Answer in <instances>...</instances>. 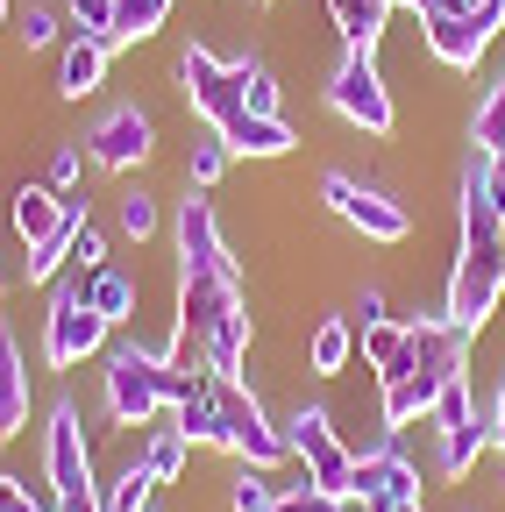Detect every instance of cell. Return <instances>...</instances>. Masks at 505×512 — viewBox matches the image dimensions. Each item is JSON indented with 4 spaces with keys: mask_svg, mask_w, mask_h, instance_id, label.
I'll use <instances>...</instances> for the list:
<instances>
[{
    "mask_svg": "<svg viewBox=\"0 0 505 512\" xmlns=\"http://www.w3.org/2000/svg\"><path fill=\"white\" fill-rule=\"evenodd\" d=\"M150 150H157V121L143 107H107L86 128V164H100V171H136V164H150Z\"/></svg>",
    "mask_w": 505,
    "mask_h": 512,
    "instance_id": "15",
    "label": "cell"
},
{
    "mask_svg": "<svg viewBox=\"0 0 505 512\" xmlns=\"http://www.w3.org/2000/svg\"><path fill=\"white\" fill-rule=\"evenodd\" d=\"M427 420H434V463H441V477H470L477 456H491V406L477 399L470 370L441 392V406Z\"/></svg>",
    "mask_w": 505,
    "mask_h": 512,
    "instance_id": "12",
    "label": "cell"
},
{
    "mask_svg": "<svg viewBox=\"0 0 505 512\" xmlns=\"http://www.w3.org/2000/svg\"><path fill=\"white\" fill-rule=\"evenodd\" d=\"M356 498H370V505H406V498H420V470L385 441V448H370V456H356Z\"/></svg>",
    "mask_w": 505,
    "mask_h": 512,
    "instance_id": "16",
    "label": "cell"
},
{
    "mask_svg": "<svg viewBox=\"0 0 505 512\" xmlns=\"http://www.w3.org/2000/svg\"><path fill=\"white\" fill-rule=\"evenodd\" d=\"M22 427H29V363H22L15 328L0 320V441H15Z\"/></svg>",
    "mask_w": 505,
    "mask_h": 512,
    "instance_id": "17",
    "label": "cell"
},
{
    "mask_svg": "<svg viewBox=\"0 0 505 512\" xmlns=\"http://www.w3.org/2000/svg\"><path fill=\"white\" fill-rule=\"evenodd\" d=\"M285 441H292V463L306 470L313 491L356 498V448L335 434V413L328 406H292L285 413Z\"/></svg>",
    "mask_w": 505,
    "mask_h": 512,
    "instance_id": "10",
    "label": "cell"
},
{
    "mask_svg": "<svg viewBox=\"0 0 505 512\" xmlns=\"http://www.w3.org/2000/svg\"><path fill=\"white\" fill-rule=\"evenodd\" d=\"M0 292H8V271H0Z\"/></svg>",
    "mask_w": 505,
    "mask_h": 512,
    "instance_id": "44",
    "label": "cell"
},
{
    "mask_svg": "<svg viewBox=\"0 0 505 512\" xmlns=\"http://www.w3.org/2000/svg\"><path fill=\"white\" fill-rule=\"evenodd\" d=\"M321 200H328L363 242H406V235H413V221H406V207L392 200V192H377V185H363V178H349V171H328V178H321Z\"/></svg>",
    "mask_w": 505,
    "mask_h": 512,
    "instance_id": "14",
    "label": "cell"
},
{
    "mask_svg": "<svg viewBox=\"0 0 505 512\" xmlns=\"http://www.w3.org/2000/svg\"><path fill=\"white\" fill-rule=\"evenodd\" d=\"M207 377H214L207 363H185V356H164V349H143V342H114L100 356V406H107L114 427H150L157 413L193 399Z\"/></svg>",
    "mask_w": 505,
    "mask_h": 512,
    "instance_id": "6",
    "label": "cell"
},
{
    "mask_svg": "<svg viewBox=\"0 0 505 512\" xmlns=\"http://www.w3.org/2000/svg\"><path fill=\"white\" fill-rule=\"evenodd\" d=\"M242 93H249V114H278V79L264 57H242Z\"/></svg>",
    "mask_w": 505,
    "mask_h": 512,
    "instance_id": "32",
    "label": "cell"
},
{
    "mask_svg": "<svg viewBox=\"0 0 505 512\" xmlns=\"http://www.w3.org/2000/svg\"><path fill=\"white\" fill-rule=\"evenodd\" d=\"M178 0H114V43H143L171 22Z\"/></svg>",
    "mask_w": 505,
    "mask_h": 512,
    "instance_id": "23",
    "label": "cell"
},
{
    "mask_svg": "<svg viewBox=\"0 0 505 512\" xmlns=\"http://www.w3.org/2000/svg\"><path fill=\"white\" fill-rule=\"evenodd\" d=\"M8 221H15V235H22V249H29V264H22V278L29 285H50L57 271L72 264V214H65V200H57L50 185H22L15 192V207H8Z\"/></svg>",
    "mask_w": 505,
    "mask_h": 512,
    "instance_id": "11",
    "label": "cell"
},
{
    "mask_svg": "<svg viewBox=\"0 0 505 512\" xmlns=\"http://www.w3.org/2000/svg\"><path fill=\"white\" fill-rule=\"evenodd\" d=\"M86 299H93V306L114 320V328H121V320L136 313V278H129V271H114V264H100V271H93V285H86Z\"/></svg>",
    "mask_w": 505,
    "mask_h": 512,
    "instance_id": "24",
    "label": "cell"
},
{
    "mask_svg": "<svg viewBox=\"0 0 505 512\" xmlns=\"http://www.w3.org/2000/svg\"><path fill=\"white\" fill-rule=\"evenodd\" d=\"M143 512H157V505H143Z\"/></svg>",
    "mask_w": 505,
    "mask_h": 512,
    "instance_id": "45",
    "label": "cell"
},
{
    "mask_svg": "<svg viewBox=\"0 0 505 512\" xmlns=\"http://www.w3.org/2000/svg\"><path fill=\"white\" fill-rule=\"evenodd\" d=\"M328 15H335L342 50H377L392 29V0H328Z\"/></svg>",
    "mask_w": 505,
    "mask_h": 512,
    "instance_id": "19",
    "label": "cell"
},
{
    "mask_svg": "<svg viewBox=\"0 0 505 512\" xmlns=\"http://www.w3.org/2000/svg\"><path fill=\"white\" fill-rule=\"evenodd\" d=\"M328 107L363 136H392L399 128V100H392L385 72H377V50H342V64L328 72Z\"/></svg>",
    "mask_w": 505,
    "mask_h": 512,
    "instance_id": "13",
    "label": "cell"
},
{
    "mask_svg": "<svg viewBox=\"0 0 505 512\" xmlns=\"http://www.w3.org/2000/svg\"><path fill=\"white\" fill-rule=\"evenodd\" d=\"M377 512H427V505H420V498H406V505H377Z\"/></svg>",
    "mask_w": 505,
    "mask_h": 512,
    "instance_id": "40",
    "label": "cell"
},
{
    "mask_svg": "<svg viewBox=\"0 0 505 512\" xmlns=\"http://www.w3.org/2000/svg\"><path fill=\"white\" fill-rule=\"evenodd\" d=\"M143 505H157V477L143 463H129V470L100 491V512H143Z\"/></svg>",
    "mask_w": 505,
    "mask_h": 512,
    "instance_id": "25",
    "label": "cell"
},
{
    "mask_svg": "<svg viewBox=\"0 0 505 512\" xmlns=\"http://www.w3.org/2000/svg\"><path fill=\"white\" fill-rule=\"evenodd\" d=\"M185 456H193V441H185V434H178V420H171V427H157V434L143 441V456H136V463H143V470H150L157 484H178Z\"/></svg>",
    "mask_w": 505,
    "mask_h": 512,
    "instance_id": "22",
    "label": "cell"
},
{
    "mask_svg": "<svg viewBox=\"0 0 505 512\" xmlns=\"http://www.w3.org/2000/svg\"><path fill=\"white\" fill-rule=\"evenodd\" d=\"M0 512H50V498H36L22 477H0Z\"/></svg>",
    "mask_w": 505,
    "mask_h": 512,
    "instance_id": "36",
    "label": "cell"
},
{
    "mask_svg": "<svg viewBox=\"0 0 505 512\" xmlns=\"http://www.w3.org/2000/svg\"><path fill=\"white\" fill-rule=\"evenodd\" d=\"M271 512H342V498L313 491V484L299 477V484H285V491H278V505H271Z\"/></svg>",
    "mask_w": 505,
    "mask_h": 512,
    "instance_id": "33",
    "label": "cell"
},
{
    "mask_svg": "<svg viewBox=\"0 0 505 512\" xmlns=\"http://www.w3.org/2000/svg\"><path fill=\"white\" fill-rule=\"evenodd\" d=\"M15 36H22V50H50L57 36H65V22H57V15L43 8V0H29V8L15 15Z\"/></svg>",
    "mask_w": 505,
    "mask_h": 512,
    "instance_id": "31",
    "label": "cell"
},
{
    "mask_svg": "<svg viewBox=\"0 0 505 512\" xmlns=\"http://www.w3.org/2000/svg\"><path fill=\"white\" fill-rule=\"evenodd\" d=\"M43 185H50V192H79V150H72V143H57V150H50Z\"/></svg>",
    "mask_w": 505,
    "mask_h": 512,
    "instance_id": "35",
    "label": "cell"
},
{
    "mask_svg": "<svg viewBox=\"0 0 505 512\" xmlns=\"http://www.w3.org/2000/svg\"><path fill=\"white\" fill-rule=\"evenodd\" d=\"M356 313H363V328H370V320H392V313H385V292H377V285H363V299H356Z\"/></svg>",
    "mask_w": 505,
    "mask_h": 512,
    "instance_id": "38",
    "label": "cell"
},
{
    "mask_svg": "<svg viewBox=\"0 0 505 512\" xmlns=\"http://www.w3.org/2000/svg\"><path fill=\"white\" fill-rule=\"evenodd\" d=\"M178 93H185V107H193L235 157H292V143H299L278 114H249L242 57H214L207 43L178 50Z\"/></svg>",
    "mask_w": 505,
    "mask_h": 512,
    "instance_id": "4",
    "label": "cell"
},
{
    "mask_svg": "<svg viewBox=\"0 0 505 512\" xmlns=\"http://www.w3.org/2000/svg\"><path fill=\"white\" fill-rule=\"evenodd\" d=\"M107 43H86V36H72L65 43V57H57V93L65 100H93L100 86H107Z\"/></svg>",
    "mask_w": 505,
    "mask_h": 512,
    "instance_id": "18",
    "label": "cell"
},
{
    "mask_svg": "<svg viewBox=\"0 0 505 512\" xmlns=\"http://www.w3.org/2000/svg\"><path fill=\"white\" fill-rule=\"evenodd\" d=\"M171 420H178V434L193 441V448H228L235 463H257V470L292 463L285 427H278V420L257 406V392L235 384V377H207L185 406H171Z\"/></svg>",
    "mask_w": 505,
    "mask_h": 512,
    "instance_id": "5",
    "label": "cell"
},
{
    "mask_svg": "<svg viewBox=\"0 0 505 512\" xmlns=\"http://www.w3.org/2000/svg\"><path fill=\"white\" fill-rule=\"evenodd\" d=\"M93 271H57L50 278V313H43V363L50 370H79L93 356H107V335L114 320L86 299Z\"/></svg>",
    "mask_w": 505,
    "mask_h": 512,
    "instance_id": "7",
    "label": "cell"
},
{
    "mask_svg": "<svg viewBox=\"0 0 505 512\" xmlns=\"http://www.w3.org/2000/svg\"><path fill=\"white\" fill-rule=\"evenodd\" d=\"M349 356H356V320H342V313H328L321 328L306 335V363L321 370V377H342L349 370Z\"/></svg>",
    "mask_w": 505,
    "mask_h": 512,
    "instance_id": "20",
    "label": "cell"
},
{
    "mask_svg": "<svg viewBox=\"0 0 505 512\" xmlns=\"http://www.w3.org/2000/svg\"><path fill=\"white\" fill-rule=\"evenodd\" d=\"M463 242H456V271H449V299H441V320H456V328L477 342L484 320L498 313L505 299V185L491 171V157L470 150L463 164Z\"/></svg>",
    "mask_w": 505,
    "mask_h": 512,
    "instance_id": "2",
    "label": "cell"
},
{
    "mask_svg": "<svg viewBox=\"0 0 505 512\" xmlns=\"http://www.w3.org/2000/svg\"><path fill=\"white\" fill-rule=\"evenodd\" d=\"M491 171H498V185H505V150H498V157H491Z\"/></svg>",
    "mask_w": 505,
    "mask_h": 512,
    "instance_id": "43",
    "label": "cell"
},
{
    "mask_svg": "<svg viewBox=\"0 0 505 512\" xmlns=\"http://www.w3.org/2000/svg\"><path fill=\"white\" fill-rule=\"evenodd\" d=\"M356 349H363V363H370V370H385V363L406 349V320H370V328L356 335Z\"/></svg>",
    "mask_w": 505,
    "mask_h": 512,
    "instance_id": "30",
    "label": "cell"
},
{
    "mask_svg": "<svg viewBox=\"0 0 505 512\" xmlns=\"http://www.w3.org/2000/svg\"><path fill=\"white\" fill-rule=\"evenodd\" d=\"M65 22H72V36L121 50V43H114V0H65Z\"/></svg>",
    "mask_w": 505,
    "mask_h": 512,
    "instance_id": "27",
    "label": "cell"
},
{
    "mask_svg": "<svg viewBox=\"0 0 505 512\" xmlns=\"http://www.w3.org/2000/svg\"><path fill=\"white\" fill-rule=\"evenodd\" d=\"M8 22H15V0H0V29H8Z\"/></svg>",
    "mask_w": 505,
    "mask_h": 512,
    "instance_id": "42",
    "label": "cell"
},
{
    "mask_svg": "<svg viewBox=\"0 0 505 512\" xmlns=\"http://www.w3.org/2000/svg\"><path fill=\"white\" fill-rule=\"evenodd\" d=\"M470 150H477V157H498V150H505V72L484 86V100H477V114H470Z\"/></svg>",
    "mask_w": 505,
    "mask_h": 512,
    "instance_id": "21",
    "label": "cell"
},
{
    "mask_svg": "<svg viewBox=\"0 0 505 512\" xmlns=\"http://www.w3.org/2000/svg\"><path fill=\"white\" fill-rule=\"evenodd\" d=\"M43 484H50V512H100L93 448H86V420L72 399H57L43 420Z\"/></svg>",
    "mask_w": 505,
    "mask_h": 512,
    "instance_id": "8",
    "label": "cell"
},
{
    "mask_svg": "<svg viewBox=\"0 0 505 512\" xmlns=\"http://www.w3.org/2000/svg\"><path fill=\"white\" fill-rule=\"evenodd\" d=\"M392 8H406V15H427V8H434V0H392Z\"/></svg>",
    "mask_w": 505,
    "mask_h": 512,
    "instance_id": "39",
    "label": "cell"
},
{
    "mask_svg": "<svg viewBox=\"0 0 505 512\" xmlns=\"http://www.w3.org/2000/svg\"><path fill=\"white\" fill-rule=\"evenodd\" d=\"M157 221H164V214H157V200H150L143 185H129V192L114 200V228L129 235V242H150V235H157Z\"/></svg>",
    "mask_w": 505,
    "mask_h": 512,
    "instance_id": "26",
    "label": "cell"
},
{
    "mask_svg": "<svg viewBox=\"0 0 505 512\" xmlns=\"http://www.w3.org/2000/svg\"><path fill=\"white\" fill-rule=\"evenodd\" d=\"M470 370V335L441 313H406V349L377 370V406H385V434L427 420L441 392Z\"/></svg>",
    "mask_w": 505,
    "mask_h": 512,
    "instance_id": "3",
    "label": "cell"
},
{
    "mask_svg": "<svg viewBox=\"0 0 505 512\" xmlns=\"http://www.w3.org/2000/svg\"><path fill=\"white\" fill-rule=\"evenodd\" d=\"M505 29V0H434L420 15V43L434 64H449V72H477V57L498 43Z\"/></svg>",
    "mask_w": 505,
    "mask_h": 512,
    "instance_id": "9",
    "label": "cell"
},
{
    "mask_svg": "<svg viewBox=\"0 0 505 512\" xmlns=\"http://www.w3.org/2000/svg\"><path fill=\"white\" fill-rule=\"evenodd\" d=\"M278 491H285V484H271V470L242 463V470H235V491H228V498H235V512H271V505H278Z\"/></svg>",
    "mask_w": 505,
    "mask_h": 512,
    "instance_id": "29",
    "label": "cell"
},
{
    "mask_svg": "<svg viewBox=\"0 0 505 512\" xmlns=\"http://www.w3.org/2000/svg\"><path fill=\"white\" fill-rule=\"evenodd\" d=\"M72 264H79V271H100V264H107V235H100L93 221L72 228Z\"/></svg>",
    "mask_w": 505,
    "mask_h": 512,
    "instance_id": "34",
    "label": "cell"
},
{
    "mask_svg": "<svg viewBox=\"0 0 505 512\" xmlns=\"http://www.w3.org/2000/svg\"><path fill=\"white\" fill-rule=\"evenodd\" d=\"M491 448H498V463H505V377H498V399H491Z\"/></svg>",
    "mask_w": 505,
    "mask_h": 512,
    "instance_id": "37",
    "label": "cell"
},
{
    "mask_svg": "<svg viewBox=\"0 0 505 512\" xmlns=\"http://www.w3.org/2000/svg\"><path fill=\"white\" fill-rule=\"evenodd\" d=\"M228 157H235V150H228V143L214 136V128H207V136L193 143V157H185V185H200V192H214V185H221V171H228Z\"/></svg>",
    "mask_w": 505,
    "mask_h": 512,
    "instance_id": "28",
    "label": "cell"
},
{
    "mask_svg": "<svg viewBox=\"0 0 505 512\" xmlns=\"http://www.w3.org/2000/svg\"><path fill=\"white\" fill-rule=\"evenodd\" d=\"M249 299H242V264L221 242L214 200L200 185H185L178 200V335L164 356L207 363L214 377H249Z\"/></svg>",
    "mask_w": 505,
    "mask_h": 512,
    "instance_id": "1",
    "label": "cell"
},
{
    "mask_svg": "<svg viewBox=\"0 0 505 512\" xmlns=\"http://www.w3.org/2000/svg\"><path fill=\"white\" fill-rule=\"evenodd\" d=\"M342 512H377V505L370 498H342Z\"/></svg>",
    "mask_w": 505,
    "mask_h": 512,
    "instance_id": "41",
    "label": "cell"
}]
</instances>
